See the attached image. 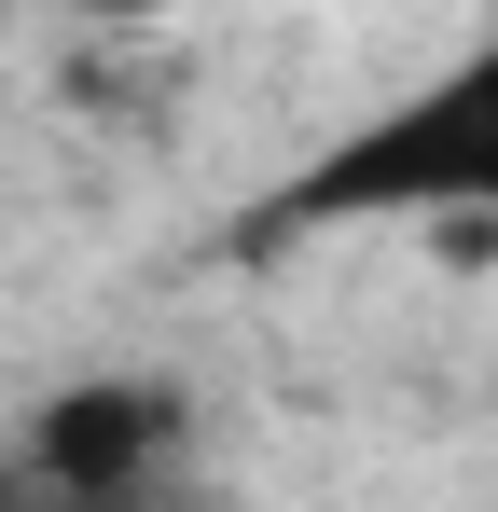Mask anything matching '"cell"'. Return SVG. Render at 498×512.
Returning a JSON list of instances; mask_svg holds the SVG:
<instances>
[{"label":"cell","instance_id":"obj_1","mask_svg":"<svg viewBox=\"0 0 498 512\" xmlns=\"http://www.w3.org/2000/svg\"><path fill=\"white\" fill-rule=\"evenodd\" d=\"M305 222H498V42L443 56L415 97L319 139L305 180L277 194V236Z\"/></svg>","mask_w":498,"mask_h":512},{"label":"cell","instance_id":"obj_2","mask_svg":"<svg viewBox=\"0 0 498 512\" xmlns=\"http://www.w3.org/2000/svg\"><path fill=\"white\" fill-rule=\"evenodd\" d=\"M180 443H194V402L166 374H70V388L28 402V443L14 457L56 499H139L153 471H180Z\"/></svg>","mask_w":498,"mask_h":512},{"label":"cell","instance_id":"obj_3","mask_svg":"<svg viewBox=\"0 0 498 512\" xmlns=\"http://www.w3.org/2000/svg\"><path fill=\"white\" fill-rule=\"evenodd\" d=\"M56 14H83V28H139V14H166V0H56Z\"/></svg>","mask_w":498,"mask_h":512}]
</instances>
